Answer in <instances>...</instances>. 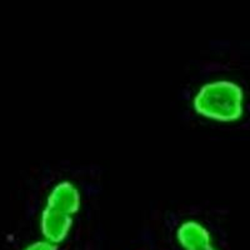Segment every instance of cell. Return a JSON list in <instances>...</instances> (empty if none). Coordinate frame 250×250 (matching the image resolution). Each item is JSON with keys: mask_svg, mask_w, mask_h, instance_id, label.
Returning <instances> with one entry per match:
<instances>
[{"mask_svg": "<svg viewBox=\"0 0 250 250\" xmlns=\"http://www.w3.org/2000/svg\"><path fill=\"white\" fill-rule=\"evenodd\" d=\"M21 250H58V247L51 243L46 242L45 239H39L35 242H31L26 247H24Z\"/></svg>", "mask_w": 250, "mask_h": 250, "instance_id": "obj_5", "label": "cell"}, {"mask_svg": "<svg viewBox=\"0 0 250 250\" xmlns=\"http://www.w3.org/2000/svg\"><path fill=\"white\" fill-rule=\"evenodd\" d=\"M74 225V216L44 205L40 211L39 228L42 238L59 247L66 240Z\"/></svg>", "mask_w": 250, "mask_h": 250, "instance_id": "obj_2", "label": "cell"}, {"mask_svg": "<svg viewBox=\"0 0 250 250\" xmlns=\"http://www.w3.org/2000/svg\"><path fill=\"white\" fill-rule=\"evenodd\" d=\"M44 205L74 216L82 208V191L74 182L59 180L50 188Z\"/></svg>", "mask_w": 250, "mask_h": 250, "instance_id": "obj_3", "label": "cell"}, {"mask_svg": "<svg viewBox=\"0 0 250 250\" xmlns=\"http://www.w3.org/2000/svg\"><path fill=\"white\" fill-rule=\"evenodd\" d=\"M175 238L182 250H202L214 244L209 228L196 219L183 220L176 228Z\"/></svg>", "mask_w": 250, "mask_h": 250, "instance_id": "obj_4", "label": "cell"}, {"mask_svg": "<svg viewBox=\"0 0 250 250\" xmlns=\"http://www.w3.org/2000/svg\"><path fill=\"white\" fill-rule=\"evenodd\" d=\"M202 250H220V249H218V248L215 247V244H211V245H209V247L204 248V249H202Z\"/></svg>", "mask_w": 250, "mask_h": 250, "instance_id": "obj_6", "label": "cell"}, {"mask_svg": "<svg viewBox=\"0 0 250 250\" xmlns=\"http://www.w3.org/2000/svg\"><path fill=\"white\" fill-rule=\"evenodd\" d=\"M191 106L196 114L209 120L235 123L244 115V89L230 79L209 80L196 89Z\"/></svg>", "mask_w": 250, "mask_h": 250, "instance_id": "obj_1", "label": "cell"}]
</instances>
